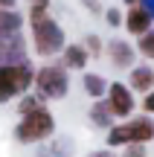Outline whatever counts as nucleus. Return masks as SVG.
I'll return each instance as SVG.
<instances>
[{
    "label": "nucleus",
    "instance_id": "nucleus-1",
    "mask_svg": "<svg viewBox=\"0 0 154 157\" xmlns=\"http://www.w3.org/2000/svg\"><path fill=\"white\" fill-rule=\"evenodd\" d=\"M26 61L23 17L15 9H0V64Z\"/></svg>",
    "mask_w": 154,
    "mask_h": 157
},
{
    "label": "nucleus",
    "instance_id": "nucleus-2",
    "mask_svg": "<svg viewBox=\"0 0 154 157\" xmlns=\"http://www.w3.org/2000/svg\"><path fill=\"white\" fill-rule=\"evenodd\" d=\"M29 35H32V50H35V56H41V58L58 56V52L64 50V44H67L64 26L52 15L32 17V21H29Z\"/></svg>",
    "mask_w": 154,
    "mask_h": 157
},
{
    "label": "nucleus",
    "instance_id": "nucleus-3",
    "mask_svg": "<svg viewBox=\"0 0 154 157\" xmlns=\"http://www.w3.org/2000/svg\"><path fill=\"white\" fill-rule=\"evenodd\" d=\"M55 134V117L47 105H38L32 111L21 113V122L15 125V140L23 146H35V143L52 140Z\"/></svg>",
    "mask_w": 154,
    "mask_h": 157
},
{
    "label": "nucleus",
    "instance_id": "nucleus-4",
    "mask_svg": "<svg viewBox=\"0 0 154 157\" xmlns=\"http://www.w3.org/2000/svg\"><path fill=\"white\" fill-rule=\"evenodd\" d=\"M70 70L61 67V64L50 61V64H41L38 70H35V78H32V87L35 93L41 96L44 102H58L67 96L70 90Z\"/></svg>",
    "mask_w": 154,
    "mask_h": 157
},
{
    "label": "nucleus",
    "instance_id": "nucleus-5",
    "mask_svg": "<svg viewBox=\"0 0 154 157\" xmlns=\"http://www.w3.org/2000/svg\"><path fill=\"white\" fill-rule=\"evenodd\" d=\"M35 78V67L29 61H15V64H0V105L15 96L29 93Z\"/></svg>",
    "mask_w": 154,
    "mask_h": 157
},
{
    "label": "nucleus",
    "instance_id": "nucleus-6",
    "mask_svg": "<svg viewBox=\"0 0 154 157\" xmlns=\"http://www.w3.org/2000/svg\"><path fill=\"white\" fill-rule=\"evenodd\" d=\"M154 140V122L151 117H128V122H116L108 128V146L119 148L128 143H148Z\"/></svg>",
    "mask_w": 154,
    "mask_h": 157
},
{
    "label": "nucleus",
    "instance_id": "nucleus-7",
    "mask_svg": "<svg viewBox=\"0 0 154 157\" xmlns=\"http://www.w3.org/2000/svg\"><path fill=\"white\" fill-rule=\"evenodd\" d=\"M105 105L114 113V119H128L137 108V99H134V90L122 82H111L108 90H105Z\"/></svg>",
    "mask_w": 154,
    "mask_h": 157
},
{
    "label": "nucleus",
    "instance_id": "nucleus-8",
    "mask_svg": "<svg viewBox=\"0 0 154 157\" xmlns=\"http://www.w3.org/2000/svg\"><path fill=\"white\" fill-rule=\"evenodd\" d=\"M105 52H108V61L114 64L116 70H131L134 61H137V47H131L122 38L108 41V44H105Z\"/></svg>",
    "mask_w": 154,
    "mask_h": 157
},
{
    "label": "nucleus",
    "instance_id": "nucleus-9",
    "mask_svg": "<svg viewBox=\"0 0 154 157\" xmlns=\"http://www.w3.org/2000/svg\"><path fill=\"white\" fill-rule=\"evenodd\" d=\"M122 26L128 29V32L134 35V38H140V35L145 32V29H151L154 26V17L148 15V12L143 9V6H128V12L122 15Z\"/></svg>",
    "mask_w": 154,
    "mask_h": 157
},
{
    "label": "nucleus",
    "instance_id": "nucleus-10",
    "mask_svg": "<svg viewBox=\"0 0 154 157\" xmlns=\"http://www.w3.org/2000/svg\"><path fill=\"white\" fill-rule=\"evenodd\" d=\"M58 56H61L58 64L67 67V70H85L87 61H90V52L85 50V44H64V50Z\"/></svg>",
    "mask_w": 154,
    "mask_h": 157
},
{
    "label": "nucleus",
    "instance_id": "nucleus-11",
    "mask_svg": "<svg viewBox=\"0 0 154 157\" xmlns=\"http://www.w3.org/2000/svg\"><path fill=\"white\" fill-rule=\"evenodd\" d=\"M128 87L137 90V93H148L154 87V70L148 64H134L131 67V76H128Z\"/></svg>",
    "mask_w": 154,
    "mask_h": 157
},
{
    "label": "nucleus",
    "instance_id": "nucleus-12",
    "mask_svg": "<svg viewBox=\"0 0 154 157\" xmlns=\"http://www.w3.org/2000/svg\"><path fill=\"white\" fill-rule=\"evenodd\" d=\"M81 87H85V93L90 96V99H105L108 82H105V76H99V73H85L81 76Z\"/></svg>",
    "mask_w": 154,
    "mask_h": 157
},
{
    "label": "nucleus",
    "instance_id": "nucleus-13",
    "mask_svg": "<svg viewBox=\"0 0 154 157\" xmlns=\"http://www.w3.org/2000/svg\"><path fill=\"white\" fill-rule=\"evenodd\" d=\"M90 122L96 128H111L114 125V113L108 111L105 99H93V108H90Z\"/></svg>",
    "mask_w": 154,
    "mask_h": 157
},
{
    "label": "nucleus",
    "instance_id": "nucleus-14",
    "mask_svg": "<svg viewBox=\"0 0 154 157\" xmlns=\"http://www.w3.org/2000/svg\"><path fill=\"white\" fill-rule=\"evenodd\" d=\"M137 56H143L145 61H154V26L137 38Z\"/></svg>",
    "mask_w": 154,
    "mask_h": 157
},
{
    "label": "nucleus",
    "instance_id": "nucleus-15",
    "mask_svg": "<svg viewBox=\"0 0 154 157\" xmlns=\"http://www.w3.org/2000/svg\"><path fill=\"white\" fill-rule=\"evenodd\" d=\"M50 0H26V21L32 17H41V15H50Z\"/></svg>",
    "mask_w": 154,
    "mask_h": 157
},
{
    "label": "nucleus",
    "instance_id": "nucleus-16",
    "mask_svg": "<svg viewBox=\"0 0 154 157\" xmlns=\"http://www.w3.org/2000/svg\"><path fill=\"white\" fill-rule=\"evenodd\" d=\"M81 44H85V50L90 52V58H93V56H102V52H105V44H102V38H99V35H87Z\"/></svg>",
    "mask_w": 154,
    "mask_h": 157
},
{
    "label": "nucleus",
    "instance_id": "nucleus-17",
    "mask_svg": "<svg viewBox=\"0 0 154 157\" xmlns=\"http://www.w3.org/2000/svg\"><path fill=\"white\" fill-rule=\"evenodd\" d=\"M38 105H44V99H41L38 93H35V96L23 93V99H21V105H17V111H21V113H26V111H32V108H38Z\"/></svg>",
    "mask_w": 154,
    "mask_h": 157
},
{
    "label": "nucleus",
    "instance_id": "nucleus-18",
    "mask_svg": "<svg viewBox=\"0 0 154 157\" xmlns=\"http://www.w3.org/2000/svg\"><path fill=\"white\" fill-rule=\"evenodd\" d=\"M105 21H108V26L119 29L122 26V12L116 9V6H108V9H105Z\"/></svg>",
    "mask_w": 154,
    "mask_h": 157
},
{
    "label": "nucleus",
    "instance_id": "nucleus-19",
    "mask_svg": "<svg viewBox=\"0 0 154 157\" xmlns=\"http://www.w3.org/2000/svg\"><path fill=\"white\" fill-rule=\"evenodd\" d=\"M41 157H67V143H52L50 148H44V151H41Z\"/></svg>",
    "mask_w": 154,
    "mask_h": 157
},
{
    "label": "nucleus",
    "instance_id": "nucleus-20",
    "mask_svg": "<svg viewBox=\"0 0 154 157\" xmlns=\"http://www.w3.org/2000/svg\"><path fill=\"white\" fill-rule=\"evenodd\" d=\"M125 157H145V143H128Z\"/></svg>",
    "mask_w": 154,
    "mask_h": 157
},
{
    "label": "nucleus",
    "instance_id": "nucleus-21",
    "mask_svg": "<svg viewBox=\"0 0 154 157\" xmlns=\"http://www.w3.org/2000/svg\"><path fill=\"white\" fill-rule=\"evenodd\" d=\"M143 111L145 113H154V87L148 90V93H143Z\"/></svg>",
    "mask_w": 154,
    "mask_h": 157
},
{
    "label": "nucleus",
    "instance_id": "nucleus-22",
    "mask_svg": "<svg viewBox=\"0 0 154 157\" xmlns=\"http://www.w3.org/2000/svg\"><path fill=\"white\" fill-rule=\"evenodd\" d=\"M81 6H85L90 15H102V3H99V0H81Z\"/></svg>",
    "mask_w": 154,
    "mask_h": 157
},
{
    "label": "nucleus",
    "instance_id": "nucleus-23",
    "mask_svg": "<svg viewBox=\"0 0 154 157\" xmlns=\"http://www.w3.org/2000/svg\"><path fill=\"white\" fill-rule=\"evenodd\" d=\"M87 157H116V154H114V148H99V151H93Z\"/></svg>",
    "mask_w": 154,
    "mask_h": 157
},
{
    "label": "nucleus",
    "instance_id": "nucleus-24",
    "mask_svg": "<svg viewBox=\"0 0 154 157\" xmlns=\"http://www.w3.org/2000/svg\"><path fill=\"white\" fill-rule=\"evenodd\" d=\"M140 6H143V9L148 12L151 17H154V0H140Z\"/></svg>",
    "mask_w": 154,
    "mask_h": 157
},
{
    "label": "nucleus",
    "instance_id": "nucleus-25",
    "mask_svg": "<svg viewBox=\"0 0 154 157\" xmlns=\"http://www.w3.org/2000/svg\"><path fill=\"white\" fill-rule=\"evenodd\" d=\"M0 9H17V0H0Z\"/></svg>",
    "mask_w": 154,
    "mask_h": 157
},
{
    "label": "nucleus",
    "instance_id": "nucleus-26",
    "mask_svg": "<svg viewBox=\"0 0 154 157\" xmlns=\"http://www.w3.org/2000/svg\"><path fill=\"white\" fill-rule=\"evenodd\" d=\"M122 3H125V6H137L140 0H122Z\"/></svg>",
    "mask_w": 154,
    "mask_h": 157
}]
</instances>
